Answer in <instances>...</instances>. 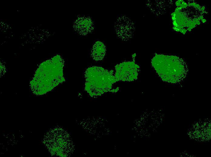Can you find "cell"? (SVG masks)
I'll return each instance as SVG.
<instances>
[{
	"mask_svg": "<svg viewBox=\"0 0 211 157\" xmlns=\"http://www.w3.org/2000/svg\"><path fill=\"white\" fill-rule=\"evenodd\" d=\"M106 52V47L104 44L101 41H97L93 46L91 56L95 61L101 60L104 58Z\"/></svg>",
	"mask_w": 211,
	"mask_h": 157,
	"instance_id": "obj_5",
	"label": "cell"
},
{
	"mask_svg": "<svg viewBox=\"0 0 211 157\" xmlns=\"http://www.w3.org/2000/svg\"><path fill=\"white\" fill-rule=\"evenodd\" d=\"M85 75V89L91 95L111 88L112 85L118 81L113 75V70L109 71L101 67H89Z\"/></svg>",
	"mask_w": 211,
	"mask_h": 157,
	"instance_id": "obj_1",
	"label": "cell"
},
{
	"mask_svg": "<svg viewBox=\"0 0 211 157\" xmlns=\"http://www.w3.org/2000/svg\"><path fill=\"white\" fill-rule=\"evenodd\" d=\"M73 27L79 34L85 35L93 30L94 23L90 17H79L74 22Z\"/></svg>",
	"mask_w": 211,
	"mask_h": 157,
	"instance_id": "obj_4",
	"label": "cell"
},
{
	"mask_svg": "<svg viewBox=\"0 0 211 157\" xmlns=\"http://www.w3.org/2000/svg\"><path fill=\"white\" fill-rule=\"evenodd\" d=\"M139 68L134 61L124 62L115 66L114 76L118 81H133L137 78Z\"/></svg>",
	"mask_w": 211,
	"mask_h": 157,
	"instance_id": "obj_2",
	"label": "cell"
},
{
	"mask_svg": "<svg viewBox=\"0 0 211 157\" xmlns=\"http://www.w3.org/2000/svg\"><path fill=\"white\" fill-rule=\"evenodd\" d=\"M115 28L118 36L126 40L132 37L134 30L133 22L129 18L125 16L118 18L115 23Z\"/></svg>",
	"mask_w": 211,
	"mask_h": 157,
	"instance_id": "obj_3",
	"label": "cell"
}]
</instances>
